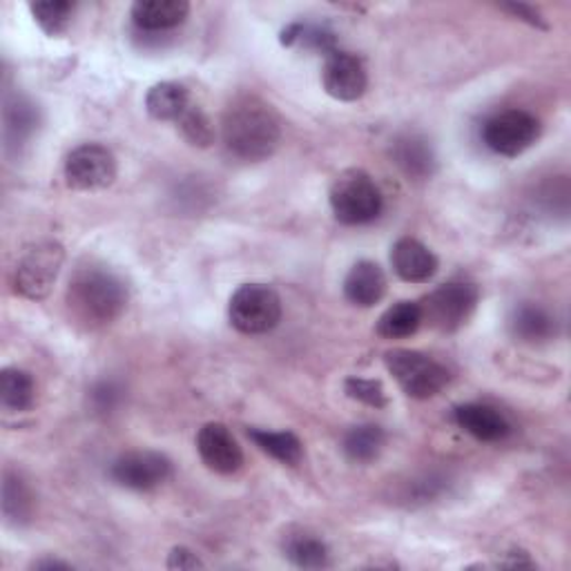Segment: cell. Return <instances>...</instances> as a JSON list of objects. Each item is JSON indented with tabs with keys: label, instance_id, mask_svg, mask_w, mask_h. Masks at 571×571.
Returning a JSON list of instances; mask_svg holds the SVG:
<instances>
[{
	"label": "cell",
	"instance_id": "6",
	"mask_svg": "<svg viewBox=\"0 0 571 571\" xmlns=\"http://www.w3.org/2000/svg\"><path fill=\"white\" fill-rule=\"evenodd\" d=\"M480 293L476 284L469 282H449L436 288L420 304L422 322L442 333H453L462 328L478 306Z\"/></svg>",
	"mask_w": 571,
	"mask_h": 571
},
{
	"label": "cell",
	"instance_id": "4",
	"mask_svg": "<svg viewBox=\"0 0 571 571\" xmlns=\"http://www.w3.org/2000/svg\"><path fill=\"white\" fill-rule=\"evenodd\" d=\"M385 361L409 398L429 400L449 385V370L438 359L420 350L396 348L385 355Z\"/></svg>",
	"mask_w": 571,
	"mask_h": 571
},
{
	"label": "cell",
	"instance_id": "26",
	"mask_svg": "<svg viewBox=\"0 0 571 571\" xmlns=\"http://www.w3.org/2000/svg\"><path fill=\"white\" fill-rule=\"evenodd\" d=\"M30 10H32L37 23L50 37H59L68 30V26L72 21L74 6L68 3V0H41V3H32Z\"/></svg>",
	"mask_w": 571,
	"mask_h": 571
},
{
	"label": "cell",
	"instance_id": "7",
	"mask_svg": "<svg viewBox=\"0 0 571 571\" xmlns=\"http://www.w3.org/2000/svg\"><path fill=\"white\" fill-rule=\"evenodd\" d=\"M65 251L57 242L32 246L17 266V290L28 299H45L59 277Z\"/></svg>",
	"mask_w": 571,
	"mask_h": 571
},
{
	"label": "cell",
	"instance_id": "22",
	"mask_svg": "<svg viewBox=\"0 0 571 571\" xmlns=\"http://www.w3.org/2000/svg\"><path fill=\"white\" fill-rule=\"evenodd\" d=\"M422 326V310L416 302H400L391 306L377 322V333L387 339H405Z\"/></svg>",
	"mask_w": 571,
	"mask_h": 571
},
{
	"label": "cell",
	"instance_id": "17",
	"mask_svg": "<svg viewBox=\"0 0 571 571\" xmlns=\"http://www.w3.org/2000/svg\"><path fill=\"white\" fill-rule=\"evenodd\" d=\"M190 14L185 0H139L132 8V21L143 32H167L179 28Z\"/></svg>",
	"mask_w": 571,
	"mask_h": 571
},
{
	"label": "cell",
	"instance_id": "16",
	"mask_svg": "<svg viewBox=\"0 0 571 571\" xmlns=\"http://www.w3.org/2000/svg\"><path fill=\"white\" fill-rule=\"evenodd\" d=\"M391 156L396 165L414 181L431 179L436 172V154L431 143L420 134H402L391 145Z\"/></svg>",
	"mask_w": 571,
	"mask_h": 571
},
{
	"label": "cell",
	"instance_id": "32",
	"mask_svg": "<svg viewBox=\"0 0 571 571\" xmlns=\"http://www.w3.org/2000/svg\"><path fill=\"white\" fill-rule=\"evenodd\" d=\"M502 10L511 12L513 17H518V19H522V21L531 23V26L544 28V26H542V21H540V14H538L536 10H531V8H527V6H516V3H511V6H502Z\"/></svg>",
	"mask_w": 571,
	"mask_h": 571
},
{
	"label": "cell",
	"instance_id": "27",
	"mask_svg": "<svg viewBox=\"0 0 571 571\" xmlns=\"http://www.w3.org/2000/svg\"><path fill=\"white\" fill-rule=\"evenodd\" d=\"M176 123H179L183 136L193 145L208 147L215 141V128L200 108H187L185 114Z\"/></svg>",
	"mask_w": 571,
	"mask_h": 571
},
{
	"label": "cell",
	"instance_id": "14",
	"mask_svg": "<svg viewBox=\"0 0 571 571\" xmlns=\"http://www.w3.org/2000/svg\"><path fill=\"white\" fill-rule=\"evenodd\" d=\"M453 418L462 431H467L480 442H498L511 434L509 420L489 405H460L453 411Z\"/></svg>",
	"mask_w": 571,
	"mask_h": 571
},
{
	"label": "cell",
	"instance_id": "3",
	"mask_svg": "<svg viewBox=\"0 0 571 571\" xmlns=\"http://www.w3.org/2000/svg\"><path fill=\"white\" fill-rule=\"evenodd\" d=\"M330 208L337 222L364 226L383 215L385 200L373 176L359 167L344 170L330 185Z\"/></svg>",
	"mask_w": 571,
	"mask_h": 571
},
{
	"label": "cell",
	"instance_id": "30",
	"mask_svg": "<svg viewBox=\"0 0 571 571\" xmlns=\"http://www.w3.org/2000/svg\"><path fill=\"white\" fill-rule=\"evenodd\" d=\"M121 394L123 391L114 383H101L92 389L90 400H92V407L96 409V414H110L119 407Z\"/></svg>",
	"mask_w": 571,
	"mask_h": 571
},
{
	"label": "cell",
	"instance_id": "28",
	"mask_svg": "<svg viewBox=\"0 0 571 571\" xmlns=\"http://www.w3.org/2000/svg\"><path fill=\"white\" fill-rule=\"evenodd\" d=\"M346 396L373 407V409H385L387 407V391L379 379H366V377H348L346 379Z\"/></svg>",
	"mask_w": 571,
	"mask_h": 571
},
{
	"label": "cell",
	"instance_id": "20",
	"mask_svg": "<svg viewBox=\"0 0 571 571\" xmlns=\"http://www.w3.org/2000/svg\"><path fill=\"white\" fill-rule=\"evenodd\" d=\"M509 328L518 339L536 344L551 339V335L555 333V319L536 304H522L513 310Z\"/></svg>",
	"mask_w": 571,
	"mask_h": 571
},
{
	"label": "cell",
	"instance_id": "1",
	"mask_svg": "<svg viewBox=\"0 0 571 571\" xmlns=\"http://www.w3.org/2000/svg\"><path fill=\"white\" fill-rule=\"evenodd\" d=\"M222 136L226 150L235 159L255 163L268 159L277 150L282 125L268 103L257 96H244L226 110Z\"/></svg>",
	"mask_w": 571,
	"mask_h": 571
},
{
	"label": "cell",
	"instance_id": "18",
	"mask_svg": "<svg viewBox=\"0 0 571 571\" xmlns=\"http://www.w3.org/2000/svg\"><path fill=\"white\" fill-rule=\"evenodd\" d=\"M145 108L156 121H179L190 108V94L181 83H156L145 96Z\"/></svg>",
	"mask_w": 571,
	"mask_h": 571
},
{
	"label": "cell",
	"instance_id": "24",
	"mask_svg": "<svg viewBox=\"0 0 571 571\" xmlns=\"http://www.w3.org/2000/svg\"><path fill=\"white\" fill-rule=\"evenodd\" d=\"M387 442L383 427L377 425H359L353 427L344 438V451L355 462H370L379 456Z\"/></svg>",
	"mask_w": 571,
	"mask_h": 571
},
{
	"label": "cell",
	"instance_id": "9",
	"mask_svg": "<svg viewBox=\"0 0 571 571\" xmlns=\"http://www.w3.org/2000/svg\"><path fill=\"white\" fill-rule=\"evenodd\" d=\"M65 179L77 190L108 187L116 179V159L99 143L79 145L65 161Z\"/></svg>",
	"mask_w": 571,
	"mask_h": 571
},
{
	"label": "cell",
	"instance_id": "8",
	"mask_svg": "<svg viewBox=\"0 0 571 571\" xmlns=\"http://www.w3.org/2000/svg\"><path fill=\"white\" fill-rule=\"evenodd\" d=\"M540 136V123L524 110H507L491 116L482 128V139L489 150L500 156H518L529 150Z\"/></svg>",
	"mask_w": 571,
	"mask_h": 571
},
{
	"label": "cell",
	"instance_id": "15",
	"mask_svg": "<svg viewBox=\"0 0 571 571\" xmlns=\"http://www.w3.org/2000/svg\"><path fill=\"white\" fill-rule=\"evenodd\" d=\"M385 293H387V275L383 268H379V264L368 259L357 262L344 279L346 299L361 308H370L379 304Z\"/></svg>",
	"mask_w": 571,
	"mask_h": 571
},
{
	"label": "cell",
	"instance_id": "33",
	"mask_svg": "<svg viewBox=\"0 0 571 571\" xmlns=\"http://www.w3.org/2000/svg\"><path fill=\"white\" fill-rule=\"evenodd\" d=\"M34 569H70V564L61 560H41V562H34Z\"/></svg>",
	"mask_w": 571,
	"mask_h": 571
},
{
	"label": "cell",
	"instance_id": "25",
	"mask_svg": "<svg viewBox=\"0 0 571 571\" xmlns=\"http://www.w3.org/2000/svg\"><path fill=\"white\" fill-rule=\"evenodd\" d=\"M3 513L10 524H26L34 513V496L30 487L14 473L6 476L3 482Z\"/></svg>",
	"mask_w": 571,
	"mask_h": 571
},
{
	"label": "cell",
	"instance_id": "13",
	"mask_svg": "<svg viewBox=\"0 0 571 571\" xmlns=\"http://www.w3.org/2000/svg\"><path fill=\"white\" fill-rule=\"evenodd\" d=\"M391 264L400 279L409 284H427L438 273V257L418 239L405 237L391 251Z\"/></svg>",
	"mask_w": 571,
	"mask_h": 571
},
{
	"label": "cell",
	"instance_id": "21",
	"mask_svg": "<svg viewBox=\"0 0 571 571\" xmlns=\"http://www.w3.org/2000/svg\"><path fill=\"white\" fill-rule=\"evenodd\" d=\"M34 379L23 368H6L0 375V402L10 414H23L34 405Z\"/></svg>",
	"mask_w": 571,
	"mask_h": 571
},
{
	"label": "cell",
	"instance_id": "11",
	"mask_svg": "<svg viewBox=\"0 0 571 571\" xmlns=\"http://www.w3.org/2000/svg\"><path fill=\"white\" fill-rule=\"evenodd\" d=\"M322 83L328 96L337 101H357L368 88V74L364 63L350 52H330L324 63Z\"/></svg>",
	"mask_w": 571,
	"mask_h": 571
},
{
	"label": "cell",
	"instance_id": "31",
	"mask_svg": "<svg viewBox=\"0 0 571 571\" xmlns=\"http://www.w3.org/2000/svg\"><path fill=\"white\" fill-rule=\"evenodd\" d=\"M167 567L170 569H197V567H204V562L200 560V555L195 551H190L187 547H174L170 551Z\"/></svg>",
	"mask_w": 571,
	"mask_h": 571
},
{
	"label": "cell",
	"instance_id": "29",
	"mask_svg": "<svg viewBox=\"0 0 571 571\" xmlns=\"http://www.w3.org/2000/svg\"><path fill=\"white\" fill-rule=\"evenodd\" d=\"M37 125L32 105H26L19 101V105H10L6 114V136L8 141H23L28 134H32Z\"/></svg>",
	"mask_w": 571,
	"mask_h": 571
},
{
	"label": "cell",
	"instance_id": "2",
	"mask_svg": "<svg viewBox=\"0 0 571 571\" xmlns=\"http://www.w3.org/2000/svg\"><path fill=\"white\" fill-rule=\"evenodd\" d=\"M68 304L79 322L88 326H103L123 313L128 304V288L110 268H79L68 288Z\"/></svg>",
	"mask_w": 571,
	"mask_h": 571
},
{
	"label": "cell",
	"instance_id": "10",
	"mask_svg": "<svg viewBox=\"0 0 571 571\" xmlns=\"http://www.w3.org/2000/svg\"><path fill=\"white\" fill-rule=\"evenodd\" d=\"M110 476L125 489L150 491L172 476V462L156 451H132L112 462Z\"/></svg>",
	"mask_w": 571,
	"mask_h": 571
},
{
	"label": "cell",
	"instance_id": "19",
	"mask_svg": "<svg viewBox=\"0 0 571 571\" xmlns=\"http://www.w3.org/2000/svg\"><path fill=\"white\" fill-rule=\"evenodd\" d=\"M286 558L299 569H324L330 564L328 544L310 531L288 533L284 540Z\"/></svg>",
	"mask_w": 571,
	"mask_h": 571
},
{
	"label": "cell",
	"instance_id": "5",
	"mask_svg": "<svg viewBox=\"0 0 571 571\" xmlns=\"http://www.w3.org/2000/svg\"><path fill=\"white\" fill-rule=\"evenodd\" d=\"M231 324L244 335H264L282 322V299L266 284H244L231 297Z\"/></svg>",
	"mask_w": 571,
	"mask_h": 571
},
{
	"label": "cell",
	"instance_id": "23",
	"mask_svg": "<svg viewBox=\"0 0 571 571\" xmlns=\"http://www.w3.org/2000/svg\"><path fill=\"white\" fill-rule=\"evenodd\" d=\"M251 440L271 458L279 460L282 465H297L304 456L302 442L290 431H262V429H248Z\"/></svg>",
	"mask_w": 571,
	"mask_h": 571
},
{
	"label": "cell",
	"instance_id": "12",
	"mask_svg": "<svg viewBox=\"0 0 571 571\" xmlns=\"http://www.w3.org/2000/svg\"><path fill=\"white\" fill-rule=\"evenodd\" d=\"M197 451L204 465L222 476H231L242 469L244 451L231 429L220 422H208L197 434Z\"/></svg>",
	"mask_w": 571,
	"mask_h": 571
}]
</instances>
